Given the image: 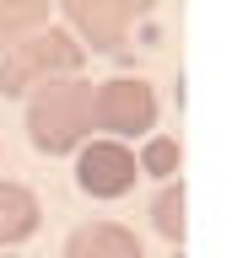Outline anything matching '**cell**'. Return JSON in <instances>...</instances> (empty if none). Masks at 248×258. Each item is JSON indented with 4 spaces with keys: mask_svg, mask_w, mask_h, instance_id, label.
I'll use <instances>...</instances> for the list:
<instances>
[{
    "mask_svg": "<svg viewBox=\"0 0 248 258\" xmlns=\"http://www.w3.org/2000/svg\"><path fill=\"white\" fill-rule=\"evenodd\" d=\"M92 81L81 76H60L33 86L27 97V140L43 151V156H70L81 151L86 135H92Z\"/></svg>",
    "mask_w": 248,
    "mask_h": 258,
    "instance_id": "1",
    "label": "cell"
},
{
    "mask_svg": "<svg viewBox=\"0 0 248 258\" xmlns=\"http://www.w3.org/2000/svg\"><path fill=\"white\" fill-rule=\"evenodd\" d=\"M86 64V48L76 43V32L70 27H38L27 32L22 43H11L0 54V97H22L43 86V81H60V76H81Z\"/></svg>",
    "mask_w": 248,
    "mask_h": 258,
    "instance_id": "2",
    "label": "cell"
},
{
    "mask_svg": "<svg viewBox=\"0 0 248 258\" xmlns=\"http://www.w3.org/2000/svg\"><path fill=\"white\" fill-rule=\"evenodd\" d=\"M151 124H157L151 81H140V76L97 81V92H92V129H103L108 140H124V135H146Z\"/></svg>",
    "mask_w": 248,
    "mask_h": 258,
    "instance_id": "3",
    "label": "cell"
},
{
    "mask_svg": "<svg viewBox=\"0 0 248 258\" xmlns=\"http://www.w3.org/2000/svg\"><path fill=\"white\" fill-rule=\"evenodd\" d=\"M140 16H151V0H65V27L86 54H119Z\"/></svg>",
    "mask_w": 248,
    "mask_h": 258,
    "instance_id": "4",
    "label": "cell"
},
{
    "mask_svg": "<svg viewBox=\"0 0 248 258\" xmlns=\"http://www.w3.org/2000/svg\"><path fill=\"white\" fill-rule=\"evenodd\" d=\"M135 177H140V161L124 140H86L76 151V188L86 199H119L135 188Z\"/></svg>",
    "mask_w": 248,
    "mask_h": 258,
    "instance_id": "5",
    "label": "cell"
},
{
    "mask_svg": "<svg viewBox=\"0 0 248 258\" xmlns=\"http://www.w3.org/2000/svg\"><path fill=\"white\" fill-rule=\"evenodd\" d=\"M60 258H146L140 253V237L119 221H86L65 237V253Z\"/></svg>",
    "mask_w": 248,
    "mask_h": 258,
    "instance_id": "6",
    "label": "cell"
},
{
    "mask_svg": "<svg viewBox=\"0 0 248 258\" xmlns=\"http://www.w3.org/2000/svg\"><path fill=\"white\" fill-rule=\"evenodd\" d=\"M43 221V205L27 183H0V247H17L27 242Z\"/></svg>",
    "mask_w": 248,
    "mask_h": 258,
    "instance_id": "7",
    "label": "cell"
},
{
    "mask_svg": "<svg viewBox=\"0 0 248 258\" xmlns=\"http://www.w3.org/2000/svg\"><path fill=\"white\" fill-rule=\"evenodd\" d=\"M38 27H49V0H0V54Z\"/></svg>",
    "mask_w": 248,
    "mask_h": 258,
    "instance_id": "8",
    "label": "cell"
},
{
    "mask_svg": "<svg viewBox=\"0 0 248 258\" xmlns=\"http://www.w3.org/2000/svg\"><path fill=\"white\" fill-rule=\"evenodd\" d=\"M183 210H189L183 177H178V183L167 177L162 188H157V199H151V226H157V231H162L167 242H183V231H189V215H183Z\"/></svg>",
    "mask_w": 248,
    "mask_h": 258,
    "instance_id": "9",
    "label": "cell"
},
{
    "mask_svg": "<svg viewBox=\"0 0 248 258\" xmlns=\"http://www.w3.org/2000/svg\"><path fill=\"white\" fill-rule=\"evenodd\" d=\"M178 161H183V151H178L173 135H151V140L140 145V172H151V177H173Z\"/></svg>",
    "mask_w": 248,
    "mask_h": 258,
    "instance_id": "10",
    "label": "cell"
}]
</instances>
